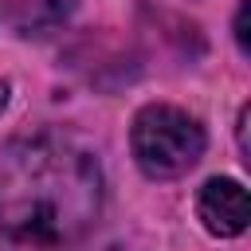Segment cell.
Segmentation results:
<instances>
[{
	"label": "cell",
	"instance_id": "2",
	"mask_svg": "<svg viewBox=\"0 0 251 251\" xmlns=\"http://www.w3.org/2000/svg\"><path fill=\"white\" fill-rule=\"evenodd\" d=\"M133 157L145 176L169 180L188 173L204 153V129L176 106H145L133 118Z\"/></svg>",
	"mask_w": 251,
	"mask_h": 251
},
{
	"label": "cell",
	"instance_id": "3",
	"mask_svg": "<svg viewBox=\"0 0 251 251\" xmlns=\"http://www.w3.org/2000/svg\"><path fill=\"white\" fill-rule=\"evenodd\" d=\"M200 220L212 235H239L247 227V192L239 180H227V176H216L200 188Z\"/></svg>",
	"mask_w": 251,
	"mask_h": 251
},
{
	"label": "cell",
	"instance_id": "4",
	"mask_svg": "<svg viewBox=\"0 0 251 251\" xmlns=\"http://www.w3.org/2000/svg\"><path fill=\"white\" fill-rule=\"evenodd\" d=\"M235 39H239V51H247V4L235 16Z\"/></svg>",
	"mask_w": 251,
	"mask_h": 251
},
{
	"label": "cell",
	"instance_id": "1",
	"mask_svg": "<svg viewBox=\"0 0 251 251\" xmlns=\"http://www.w3.org/2000/svg\"><path fill=\"white\" fill-rule=\"evenodd\" d=\"M102 212V169L82 145L35 133L0 149V251H63Z\"/></svg>",
	"mask_w": 251,
	"mask_h": 251
},
{
	"label": "cell",
	"instance_id": "5",
	"mask_svg": "<svg viewBox=\"0 0 251 251\" xmlns=\"http://www.w3.org/2000/svg\"><path fill=\"white\" fill-rule=\"evenodd\" d=\"M4 102H8V86L0 82V110H4Z\"/></svg>",
	"mask_w": 251,
	"mask_h": 251
}]
</instances>
